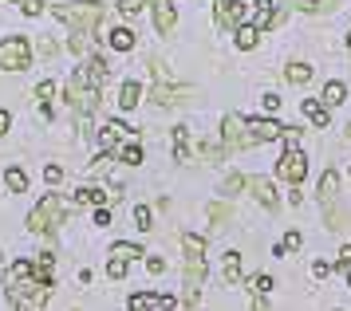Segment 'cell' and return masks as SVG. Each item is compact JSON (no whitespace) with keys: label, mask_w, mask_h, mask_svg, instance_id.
Masks as SVG:
<instances>
[{"label":"cell","mask_w":351,"mask_h":311,"mask_svg":"<svg viewBox=\"0 0 351 311\" xmlns=\"http://www.w3.org/2000/svg\"><path fill=\"white\" fill-rule=\"evenodd\" d=\"M67 103H71V110H75L80 119H91V114L99 110V87L87 83V75H83L80 67H75V75H71V83H67Z\"/></svg>","instance_id":"4"},{"label":"cell","mask_w":351,"mask_h":311,"mask_svg":"<svg viewBox=\"0 0 351 311\" xmlns=\"http://www.w3.org/2000/svg\"><path fill=\"white\" fill-rule=\"evenodd\" d=\"M119 158H123L127 166H143V146H134V142H130V146H123V150H119Z\"/></svg>","instance_id":"31"},{"label":"cell","mask_w":351,"mask_h":311,"mask_svg":"<svg viewBox=\"0 0 351 311\" xmlns=\"http://www.w3.org/2000/svg\"><path fill=\"white\" fill-rule=\"evenodd\" d=\"M221 154H225V146H221V142H213V138L202 142V158H206V162H213V158L221 162Z\"/></svg>","instance_id":"33"},{"label":"cell","mask_w":351,"mask_h":311,"mask_svg":"<svg viewBox=\"0 0 351 311\" xmlns=\"http://www.w3.org/2000/svg\"><path fill=\"white\" fill-rule=\"evenodd\" d=\"M285 75H288V83H308V79H312V67H308V63H288L285 67Z\"/></svg>","instance_id":"28"},{"label":"cell","mask_w":351,"mask_h":311,"mask_svg":"<svg viewBox=\"0 0 351 311\" xmlns=\"http://www.w3.org/2000/svg\"><path fill=\"white\" fill-rule=\"evenodd\" d=\"M28 280H36L32 260H16V264L8 268V288H12V284H28Z\"/></svg>","instance_id":"20"},{"label":"cell","mask_w":351,"mask_h":311,"mask_svg":"<svg viewBox=\"0 0 351 311\" xmlns=\"http://www.w3.org/2000/svg\"><path fill=\"white\" fill-rule=\"evenodd\" d=\"M209 221H213V229H225V225L233 221V209H229L225 201H213L209 205Z\"/></svg>","instance_id":"24"},{"label":"cell","mask_w":351,"mask_h":311,"mask_svg":"<svg viewBox=\"0 0 351 311\" xmlns=\"http://www.w3.org/2000/svg\"><path fill=\"white\" fill-rule=\"evenodd\" d=\"M32 272H36V280L51 284V272H56V256H51V252H40V256L32 260Z\"/></svg>","instance_id":"18"},{"label":"cell","mask_w":351,"mask_h":311,"mask_svg":"<svg viewBox=\"0 0 351 311\" xmlns=\"http://www.w3.org/2000/svg\"><path fill=\"white\" fill-rule=\"evenodd\" d=\"M107 44H111L114 51H130V47H134V32L130 28H114L111 36H107Z\"/></svg>","instance_id":"21"},{"label":"cell","mask_w":351,"mask_h":311,"mask_svg":"<svg viewBox=\"0 0 351 311\" xmlns=\"http://www.w3.org/2000/svg\"><path fill=\"white\" fill-rule=\"evenodd\" d=\"M134 221H138L143 233H150V229H154V213H150V205H138V209H134Z\"/></svg>","instance_id":"32"},{"label":"cell","mask_w":351,"mask_h":311,"mask_svg":"<svg viewBox=\"0 0 351 311\" xmlns=\"http://www.w3.org/2000/svg\"><path fill=\"white\" fill-rule=\"evenodd\" d=\"M300 240H304V236L296 233V229H292V233H288L285 240H280V249H276V256H285V252H296V249H300Z\"/></svg>","instance_id":"34"},{"label":"cell","mask_w":351,"mask_h":311,"mask_svg":"<svg viewBox=\"0 0 351 311\" xmlns=\"http://www.w3.org/2000/svg\"><path fill=\"white\" fill-rule=\"evenodd\" d=\"M343 99H348V87H343L339 79H332V83L324 87V95H319V103H324V107H339Z\"/></svg>","instance_id":"19"},{"label":"cell","mask_w":351,"mask_h":311,"mask_svg":"<svg viewBox=\"0 0 351 311\" xmlns=\"http://www.w3.org/2000/svg\"><path fill=\"white\" fill-rule=\"evenodd\" d=\"M256 36H261V32H256L253 24H241V28H237V47H241V51H253Z\"/></svg>","instance_id":"27"},{"label":"cell","mask_w":351,"mask_h":311,"mask_svg":"<svg viewBox=\"0 0 351 311\" xmlns=\"http://www.w3.org/2000/svg\"><path fill=\"white\" fill-rule=\"evenodd\" d=\"M4 182H8L12 193H24V189H28V173L20 170V166H8V170H4Z\"/></svg>","instance_id":"25"},{"label":"cell","mask_w":351,"mask_h":311,"mask_svg":"<svg viewBox=\"0 0 351 311\" xmlns=\"http://www.w3.org/2000/svg\"><path fill=\"white\" fill-rule=\"evenodd\" d=\"M280 110V99L276 95H265V114H276Z\"/></svg>","instance_id":"48"},{"label":"cell","mask_w":351,"mask_h":311,"mask_svg":"<svg viewBox=\"0 0 351 311\" xmlns=\"http://www.w3.org/2000/svg\"><path fill=\"white\" fill-rule=\"evenodd\" d=\"M343 225H348V213H339L335 205H328V229H335V233H339Z\"/></svg>","instance_id":"38"},{"label":"cell","mask_w":351,"mask_h":311,"mask_svg":"<svg viewBox=\"0 0 351 311\" xmlns=\"http://www.w3.org/2000/svg\"><path fill=\"white\" fill-rule=\"evenodd\" d=\"M12 4H20L28 16H40V12H44V0H12Z\"/></svg>","instance_id":"40"},{"label":"cell","mask_w":351,"mask_h":311,"mask_svg":"<svg viewBox=\"0 0 351 311\" xmlns=\"http://www.w3.org/2000/svg\"><path fill=\"white\" fill-rule=\"evenodd\" d=\"M138 95H143V91H138V83H130V79H127V83L119 87V107H123V110L138 107Z\"/></svg>","instance_id":"22"},{"label":"cell","mask_w":351,"mask_h":311,"mask_svg":"<svg viewBox=\"0 0 351 311\" xmlns=\"http://www.w3.org/2000/svg\"><path fill=\"white\" fill-rule=\"evenodd\" d=\"M174 154H178V162H190V134H186V126H174Z\"/></svg>","instance_id":"26"},{"label":"cell","mask_w":351,"mask_h":311,"mask_svg":"<svg viewBox=\"0 0 351 311\" xmlns=\"http://www.w3.org/2000/svg\"><path fill=\"white\" fill-rule=\"evenodd\" d=\"M95 225H99V229H103V225H111V213H107L103 205H99V213H95Z\"/></svg>","instance_id":"51"},{"label":"cell","mask_w":351,"mask_h":311,"mask_svg":"<svg viewBox=\"0 0 351 311\" xmlns=\"http://www.w3.org/2000/svg\"><path fill=\"white\" fill-rule=\"evenodd\" d=\"M335 193H339V173L335 170H328L324 173V177H319V205H324V209H328V205H335Z\"/></svg>","instance_id":"14"},{"label":"cell","mask_w":351,"mask_h":311,"mask_svg":"<svg viewBox=\"0 0 351 311\" xmlns=\"http://www.w3.org/2000/svg\"><path fill=\"white\" fill-rule=\"evenodd\" d=\"M44 177H48L51 186H56V182H60V177H64V170H60V166H48V170H44Z\"/></svg>","instance_id":"49"},{"label":"cell","mask_w":351,"mask_h":311,"mask_svg":"<svg viewBox=\"0 0 351 311\" xmlns=\"http://www.w3.org/2000/svg\"><path fill=\"white\" fill-rule=\"evenodd\" d=\"M253 311H269V303H265V296H256V299H253Z\"/></svg>","instance_id":"53"},{"label":"cell","mask_w":351,"mask_h":311,"mask_svg":"<svg viewBox=\"0 0 351 311\" xmlns=\"http://www.w3.org/2000/svg\"><path fill=\"white\" fill-rule=\"evenodd\" d=\"M269 292H272V280L269 276H256L253 280V296H269Z\"/></svg>","instance_id":"42"},{"label":"cell","mask_w":351,"mask_h":311,"mask_svg":"<svg viewBox=\"0 0 351 311\" xmlns=\"http://www.w3.org/2000/svg\"><path fill=\"white\" fill-rule=\"evenodd\" d=\"M56 20H64L71 32H95L103 20V4L99 0H75V4H56L51 8Z\"/></svg>","instance_id":"2"},{"label":"cell","mask_w":351,"mask_h":311,"mask_svg":"<svg viewBox=\"0 0 351 311\" xmlns=\"http://www.w3.org/2000/svg\"><path fill=\"white\" fill-rule=\"evenodd\" d=\"M292 4H296L300 12H332L339 0H292Z\"/></svg>","instance_id":"29"},{"label":"cell","mask_w":351,"mask_h":311,"mask_svg":"<svg viewBox=\"0 0 351 311\" xmlns=\"http://www.w3.org/2000/svg\"><path fill=\"white\" fill-rule=\"evenodd\" d=\"M178 24V12L170 0H154V28H158V36H170Z\"/></svg>","instance_id":"11"},{"label":"cell","mask_w":351,"mask_h":311,"mask_svg":"<svg viewBox=\"0 0 351 311\" xmlns=\"http://www.w3.org/2000/svg\"><path fill=\"white\" fill-rule=\"evenodd\" d=\"M36 99H40V103H51V99H56V83H40V87H36Z\"/></svg>","instance_id":"41"},{"label":"cell","mask_w":351,"mask_h":311,"mask_svg":"<svg viewBox=\"0 0 351 311\" xmlns=\"http://www.w3.org/2000/svg\"><path fill=\"white\" fill-rule=\"evenodd\" d=\"M285 142L288 146H300V126H285Z\"/></svg>","instance_id":"47"},{"label":"cell","mask_w":351,"mask_h":311,"mask_svg":"<svg viewBox=\"0 0 351 311\" xmlns=\"http://www.w3.org/2000/svg\"><path fill=\"white\" fill-rule=\"evenodd\" d=\"M138 8H143V0H119V12L123 16H134Z\"/></svg>","instance_id":"46"},{"label":"cell","mask_w":351,"mask_h":311,"mask_svg":"<svg viewBox=\"0 0 351 311\" xmlns=\"http://www.w3.org/2000/svg\"><path fill=\"white\" fill-rule=\"evenodd\" d=\"M348 138H351V126H348Z\"/></svg>","instance_id":"55"},{"label":"cell","mask_w":351,"mask_h":311,"mask_svg":"<svg viewBox=\"0 0 351 311\" xmlns=\"http://www.w3.org/2000/svg\"><path fill=\"white\" fill-rule=\"evenodd\" d=\"M253 134H249V123L241 114H225L221 119V146L225 150H249L253 146Z\"/></svg>","instance_id":"6"},{"label":"cell","mask_w":351,"mask_h":311,"mask_svg":"<svg viewBox=\"0 0 351 311\" xmlns=\"http://www.w3.org/2000/svg\"><path fill=\"white\" fill-rule=\"evenodd\" d=\"M67 47H71L75 55H87V47H91V32H71V40H67Z\"/></svg>","instance_id":"30"},{"label":"cell","mask_w":351,"mask_h":311,"mask_svg":"<svg viewBox=\"0 0 351 311\" xmlns=\"http://www.w3.org/2000/svg\"><path fill=\"white\" fill-rule=\"evenodd\" d=\"M80 71L87 75V83H95V87H103V79H107V63L99 60V55H87Z\"/></svg>","instance_id":"15"},{"label":"cell","mask_w":351,"mask_h":311,"mask_svg":"<svg viewBox=\"0 0 351 311\" xmlns=\"http://www.w3.org/2000/svg\"><path fill=\"white\" fill-rule=\"evenodd\" d=\"M71 197H75V205H107L111 201V193H103V189H95V186H80Z\"/></svg>","instance_id":"16"},{"label":"cell","mask_w":351,"mask_h":311,"mask_svg":"<svg viewBox=\"0 0 351 311\" xmlns=\"http://www.w3.org/2000/svg\"><path fill=\"white\" fill-rule=\"evenodd\" d=\"M111 162H114V158H111V150H103V154L95 158V166H91V173H95V177H103V173H111Z\"/></svg>","instance_id":"37"},{"label":"cell","mask_w":351,"mask_h":311,"mask_svg":"<svg viewBox=\"0 0 351 311\" xmlns=\"http://www.w3.org/2000/svg\"><path fill=\"white\" fill-rule=\"evenodd\" d=\"M351 264V245H348V249H343V252H339V260H335V268H339V272H343V268H348Z\"/></svg>","instance_id":"50"},{"label":"cell","mask_w":351,"mask_h":311,"mask_svg":"<svg viewBox=\"0 0 351 311\" xmlns=\"http://www.w3.org/2000/svg\"><path fill=\"white\" fill-rule=\"evenodd\" d=\"M249 12H253V4H245V0H217V12H213V24H217L221 32L241 28V24L249 20Z\"/></svg>","instance_id":"7"},{"label":"cell","mask_w":351,"mask_h":311,"mask_svg":"<svg viewBox=\"0 0 351 311\" xmlns=\"http://www.w3.org/2000/svg\"><path fill=\"white\" fill-rule=\"evenodd\" d=\"M343 272H348V284H351V264H348V268H343Z\"/></svg>","instance_id":"54"},{"label":"cell","mask_w":351,"mask_h":311,"mask_svg":"<svg viewBox=\"0 0 351 311\" xmlns=\"http://www.w3.org/2000/svg\"><path fill=\"white\" fill-rule=\"evenodd\" d=\"M36 51H40V55H56V40H51V36L36 40Z\"/></svg>","instance_id":"44"},{"label":"cell","mask_w":351,"mask_h":311,"mask_svg":"<svg viewBox=\"0 0 351 311\" xmlns=\"http://www.w3.org/2000/svg\"><path fill=\"white\" fill-rule=\"evenodd\" d=\"M241 189H245V177H241V173H233V177H225V182H221L225 197H233V193H241Z\"/></svg>","instance_id":"35"},{"label":"cell","mask_w":351,"mask_h":311,"mask_svg":"<svg viewBox=\"0 0 351 311\" xmlns=\"http://www.w3.org/2000/svg\"><path fill=\"white\" fill-rule=\"evenodd\" d=\"M8 123H12V119H8V110H0V134H8Z\"/></svg>","instance_id":"52"},{"label":"cell","mask_w":351,"mask_h":311,"mask_svg":"<svg viewBox=\"0 0 351 311\" xmlns=\"http://www.w3.org/2000/svg\"><path fill=\"white\" fill-rule=\"evenodd\" d=\"M107 272H111V280H123V276H127V260H119V256H111V264H107Z\"/></svg>","instance_id":"39"},{"label":"cell","mask_w":351,"mask_h":311,"mask_svg":"<svg viewBox=\"0 0 351 311\" xmlns=\"http://www.w3.org/2000/svg\"><path fill=\"white\" fill-rule=\"evenodd\" d=\"M304 119H312V126H328V107L316 103V99H308L304 103Z\"/></svg>","instance_id":"23"},{"label":"cell","mask_w":351,"mask_h":311,"mask_svg":"<svg viewBox=\"0 0 351 311\" xmlns=\"http://www.w3.org/2000/svg\"><path fill=\"white\" fill-rule=\"evenodd\" d=\"M245 189H249V193H253L265 209H276V205H280V197H276L272 182H265V177H245Z\"/></svg>","instance_id":"10"},{"label":"cell","mask_w":351,"mask_h":311,"mask_svg":"<svg viewBox=\"0 0 351 311\" xmlns=\"http://www.w3.org/2000/svg\"><path fill=\"white\" fill-rule=\"evenodd\" d=\"M150 99H154L158 107H178V103H186V99H190V87H170V83H154V87H150Z\"/></svg>","instance_id":"9"},{"label":"cell","mask_w":351,"mask_h":311,"mask_svg":"<svg viewBox=\"0 0 351 311\" xmlns=\"http://www.w3.org/2000/svg\"><path fill=\"white\" fill-rule=\"evenodd\" d=\"M348 44H351V36H348Z\"/></svg>","instance_id":"56"},{"label":"cell","mask_w":351,"mask_h":311,"mask_svg":"<svg viewBox=\"0 0 351 311\" xmlns=\"http://www.w3.org/2000/svg\"><path fill=\"white\" fill-rule=\"evenodd\" d=\"M276 173L285 177L288 186H300L304 173H308V158H304L300 146H288L285 154H280V162H276Z\"/></svg>","instance_id":"8"},{"label":"cell","mask_w":351,"mask_h":311,"mask_svg":"<svg viewBox=\"0 0 351 311\" xmlns=\"http://www.w3.org/2000/svg\"><path fill=\"white\" fill-rule=\"evenodd\" d=\"M249 134H253L256 142H276L285 130L272 123V119H249Z\"/></svg>","instance_id":"13"},{"label":"cell","mask_w":351,"mask_h":311,"mask_svg":"<svg viewBox=\"0 0 351 311\" xmlns=\"http://www.w3.org/2000/svg\"><path fill=\"white\" fill-rule=\"evenodd\" d=\"M146 272H150V276H162V272H166L162 256H146Z\"/></svg>","instance_id":"45"},{"label":"cell","mask_w":351,"mask_h":311,"mask_svg":"<svg viewBox=\"0 0 351 311\" xmlns=\"http://www.w3.org/2000/svg\"><path fill=\"white\" fill-rule=\"evenodd\" d=\"M182 249H186V292H182V303L186 308H197L202 284H206V240L186 233L182 236Z\"/></svg>","instance_id":"1"},{"label":"cell","mask_w":351,"mask_h":311,"mask_svg":"<svg viewBox=\"0 0 351 311\" xmlns=\"http://www.w3.org/2000/svg\"><path fill=\"white\" fill-rule=\"evenodd\" d=\"M111 256H119V260H134V256H143V249H138V245H114Z\"/></svg>","instance_id":"36"},{"label":"cell","mask_w":351,"mask_h":311,"mask_svg":"<svg viewBox=\"0 0 351 311\" xmlns=\"http://www.w3.org/2000/svg\"><path fill=\"white\" fill-rule=\"evenodd\" d=\"M36 47L24 40V36H4L0 40V71H24L32 63Z\"/></svg>","instance_id":"5"},{"label":"cell","mask_w":351,"mask_h":311,"mask_svg":"<svg viewBox=\"0 0 351 311\" xmlns=\"http://www.w3.org/2000/svg\"><path fill=\"white\" fill-rule=\"evenodd\" d=\"M127 130H130V126H123V123H107L103 130H99V146H103V150H111V154H119Z\"/></svg>","instance_id":"12"},{"label":"cell","mask_w":351,"mask_h":311,"mask_svg":"<svg viewBox=\"0 0 351 311\" xmlns=\"http://www.w3.org/2000/svg\"><path fill=\"white\" fill-rule=\"evenodd\" d=\"M60 221H64V201L56 197V193H48V197H40L36 201V209L28 213V233H60Z\"/></svg>","instance_id":"3"},{"label":"cell","mask_w":351,"mask_h":311,"mask_svg":"<svg viewBox=\"0 0 351 311\" xmlns=\"http://www.w3.org/2000/svg\"><path fill=\"white\" fill-rule=\"evenodd\" d=\"M221 276L225 284H241V252H225L221 256Z\"/></svg>","instance_id":"17"},{"label":"cell","mask_w":351,"mask_h":311,"mask_svg":"<svg viewBox=\"0 0 351 311\" xmlns=\"http://www.w3.org/2000/svg\"><path fill=\"white\" fill-rule=\"evenodd\" d=\"M178 299L174 296H154V311H174Z\"/></svg>","instance_id":"43"}]
</instances>
